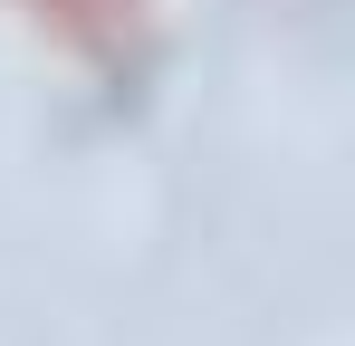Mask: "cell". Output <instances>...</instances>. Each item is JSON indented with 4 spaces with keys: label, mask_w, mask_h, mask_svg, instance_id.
<instances>
[{
    "label": "cell",
    "mask_w": 355,
    "mask_h": 346,
    "mask_svg": "<svg viewBox=\"0 0 355 346\" xmlns=\"http://www.w3.org/2000/svg\"><path fill=\"white\" fill-rule=\"evenodd\" d=\"M10 10L39 49H58L67 67H87L106 87H135L164 58V0H10Z\"/></svg>",
    "instance_id": "obj_1"
}]
</instances>
